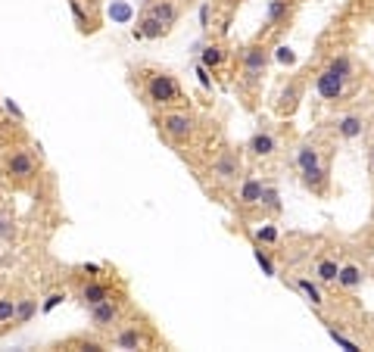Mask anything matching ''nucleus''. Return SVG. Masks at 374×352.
<instances>
[{
  "label": "nucleus",
  "instance_id": "7",
  "mask_svg": "<svg viewBox=\"0 0 374 352\" xmlns=\"http://www.w3.org/2000/svg\"><path fill=\"white\" fill-rule=\"evenodd\" d=\"M131 81H135V91L150 113H159V109H171V106H184V88L178 81V75H171L169 69L159 66H137L131 69Z\"/></svg>",
  "mask_w": 374,
  "mask_h": 352
},
{
  "label": "nucleus",
  "instance_id": "3",
  "mask_svg": "<svg viewBox=\"0 0 374 352\" xmlns=\"http://www.w3.org/2000/svg\"><path fill=\"white\" fill-rule=\"evenodd\" d=\"M153 128L175 153H181L184 159L197 153L200 159L206 156V122L200 119L197 109L191 106H171V109H159V113H150Z\"/></svg>",
  "mask_w": 374,
  "mask_h": 352
},
{
  "label": "nucleus",
  "instance_id": "14",
  "mask_svg": "<svg viewBox=\"0 0 374 352\" xmlns=\"http://www.w3.org/2000/svg\"><path fill=\"white\" fill-rule=\"evenodd\" d=\"M125 293V287L115 278H97V275H75L72 278V296L81 309H91L109 296Z\"/></svg>",
  "mask_w": 374,
  "mask_h": 352
},
{
  "label": "nucleus",
  "instance_id": "16",
  "mask_svg": "<svg viewBox=\"0 0 374 352\" xmlns=\"http://www.w3.org/2000/svg\"><path fill=\"white\" fill-rule=\"evenodd\" d=\"M296 16V0H268V10H265V25L259 35L268 41H278L280 31H287L293 25Z\"/></svg>",
  "mask_w": 374,
  "mask_h": 352
},
{
  "label": "nucleus",
  "instance_id": "15",
  "mask_svg": "<svg viewBox=\"0 0 374 352\" xmlns=\"http://www.w3.org/2000/svg\"><path fill=\"white\" fill-rule=\"evenodd\" d=\"M322 128L337 140V144H353V140H358L365 135V128H368V115L358 106H346V109H337Z\"/></svg>",
  "mask_w": 374,
  "mask_h": 352
},
{
  "label": "nucleus",
  "instance_id": "17",
  "mask_svg": "<svg viewBox=\"0 0 374 352\" xmlns=\"http://www.w3.org/2000/svg\"><path fill=\"white\" fill-rule=\"evenodd\" d=\"M69 13L78 28V35H97L103 19H100V6L88 4V0H69Z\"/></svg>",
  "mask_w": 374,
  "mask_h": 352
},
{
  "label": "nucleus",
  "instance_id": "24",
  "mask_svg": "<svg viewBox=\"0 0 374 352\" xmlns=\"http://www.w3.org/2000/svg\"><path fill=\"white\" fill-rule=\"evenodd\" d=\"M240 4H244V0H212V6L222 13V28L231 25V19H234V13L240 10Z\"/></svg>",
  "mask_w": 374,
  "mask_h": 352
},
{
  "label": "nucleus",
  "instance_id": "2",
  "mask_svg": "<svg viewBox=\"0 0 374 352\" xmlns=\"http://www.w3.org/2000/svg\"><path fill=\"white\" fill-rule=\"evenodd\" d=\"M312 84L315 93L324 100L327 106H343L353 93L362 88L365 69L356 59L353 50H327L322 59L312 66Z\"/></svg>",
  "mask_w": 374,
  "mask_h": 352
},
{
  "label": "nucleus",
  "instance_id": "9",
  "mask_svg": "<svg viewBox=\"0 0 374 352\" xmlns=\"http://www.w3.org/2000/svg\"><path fill=\"white\" fill-rule=\"evenodd\" d=\"M191 6V0H144L137 13V28L135 38H144V41H159L175 31V25L181 22L184 10Z\"/></svg>",
  "mask_w": 374,
  "mask_h": 352
},
{
  "label": "nucleus",
  "instance_id": "5",
  "mask_svg": "<svg viewBox=\"0 0 374 352\" xmlns=\"http://www.w3.org/2000/svg\"><path fill=\"white\" fill-rule=\"evenodd\" d=\"M271 47H275V41L256 35L253 41L240 47L237 57H234L237 59L234 62V88H237L240 103H244V109H249V113L256 109V100H259V93H262V84L271 72Z\"/></svg>",
  "mask_w": 374,
  "mask_h": 352
},
{
  "label": "nucleus",
  "instance_id": "25",
  "mask_svg": "<svg viewBox=\"0 0 374 352\" xmlns=\"http://www.w3.org/2000/svg\"><path fill=\"white\" fill-rule=\"evenodd\" d=\"M4 113L10 115V119H16V125H26V113H22V109L13 103V100H4Z\"/></svg>",
  "mask_w": 374,
  "mask_h": 352
},
{
  "label": "nucleus",
  "instance_id": "6",
  "mask_svg": "<svg viewBox=\"0 0 374 352\" xmlns=\"http://www.w3.org/2000/svg\"><path fill=\"white\" fill-rule=\"evenodd\" d=\"M287 122H271V119H259L249 137L244 140V156L246 166L256 171H271L287 159V150H293V144H287Z\"/></svg>",
  "mask_w": 374,
  "mask_h": 352
},
{
  "label": "nucleus",
  "instance_id": "11",
  "mask_svg": "<svg viewBox=\"0 0 374 352\" xmlns=\"http://www.w3.org/2000/svg\"><path fill=\"white\" fill-rule=\"evenodd\" d=\"M309 81H312V62L306 69H300V72L287 75L284 81H280V88L275 93V100H271V109H275V115L280 122H290L296 115V109L300 103L306 100V91H309Z\"/></svg>",
  "mask_w": 374,
  "mask_h": 352
},
{
  "label": "nucleus",
  "instance_id": "8",
  "mask_svg": "<svg viewBox=\"0 0 374 352\" xmlns=\"http://www.w3.org/2000/svg\"><path fill=\"white\" fill-rule=\"evenodd\" d=\"M0 181L13 193L31 191L41 181V153L31 144H13L0 153Z\"/></svg>",
  "mask_w": 374,
  "mask_h": 352
},
{
  "label": "nucleus",
  "instance_id": "20",
  "mask_svg": "<svg viewBox=\"0 0 374 352\" xmlns=\"http://www.w3.org/2000/svg\"><path fill=\"white\" fill-rule=\"evenodd\" d=\"M38 312H41V296H38L35 290H26V287H22L19 302H16V315H13V331L31 324V318H35Z\"/></svg>",
  "mask_w": 374,
  "mask_h": 352
},
{
  "label": "nucleus",
  "instance_id": "23",
  "mask_svg": "<svg viewBox=\"0 0 374 352\" xmlns=\"http://www.w3.org/2000/svg\"><path fill=\"white\" fill-rule=\"evenodd\" d=\"M231 59V50L222 41H212L203 47V66L206 69H225V62Z\"/></svg>",
  "mask_w": 374,
  "mask_h": 352
},
{
  "label": "nucleus",
  "instance_id": "27",
  "mask_svg": "<svg viewBox=\"0 0 374 352\" xmlns=\"http://www.w3.org/2000/svg\"><path fill=\"white\" fill-rule=\"evenodd\" d=\"M368 171H371V181H374V137L368 140Z\"/></svg>",
  "mask_w": 374,
  "mask_h": 352
},
{
  "label": "nucleus",
  "instance_id": "19",
  "mask_svg": "<svg viewBox=\"0 0 374 352\" xmlns=\"http://www.w3.org/2000/svg\"><path fill=\"white\" fill-rule=\"evenodd\" d=\"M280 215H284V200H280L278 181L271 175H265L262 197H259V212H256V218H268V222H278Z\"/></svg>",
  "mask_w": 374,
  "mask_h": 352
},
{
  "label": "nucleus",
  "instance_id": "29",
  "mask_svg": "<svg viewBox=\"0 0 374 352\" xmlns=\"http://www.w3.org/2000/svg\"><path fill=\"white\" fill-rule=\"evenodd\" d=\"M88 4H94V6H100V0H88Z\"/></svg>",
  "mask_w": 374,
  "mask_h": 352
},
{
  "label": "nucleus",
  "instance_id": "28",
  "mask_svg": "<svg viewBox=\"0 0 374 352\" xmlns=\"http://www.w3.org/2000/svg\"><path fill=\"white\" fill-rule=\"evenodd\" d=\"M0 265H4V244H0Z\"/></svg>",
  "mask_w": 374,
  "mask_h": 352
},
{
  "label": "nucleus",
  "instance_id": "10",
  "mask_svg": "<svg viewBox=\"0 0 374 352\" xmlns=\"http://www.w3.org/2000/svg\"><path fill=\"white\" fill-rule=\"evenodd\" d=\"M106 346L109 349H156V346H166V343H162L156 324L144 312L131 309L128 318L106 337Z\"/></svg>",
  "mask_w": 374,
  "mask_h": 352
},
{
  "label": "nucleus",
  "instance_id": "1",
  "mask_svg": "<svg viewBox=\"0 0 374 352\" xmlns=\"http://www.w3.org/2000/svg\"><path fill=\"white\" fill-rule=\"evenodd\" d=\"M334 156H337V140L324 128L309 131V135L296 137L293 144V162L296 171H300V184L315 200H327L334 191V178H331Z\"/></svg>",
  "mask_w": 374,
  "mask_h": 352
},
{
  "label": "nucleus",
  "instance_id": "13",
  "mask_svg": "<svg viewBox=\"0 0 374 352\" xmlns=\"http://www.w3.org/2000/svg\"><path fill=\"white\" fill-rule=\"evenodd\" d=\"M262 184H265V175H259L256 169H246V175L240 178V184L228 193V203H231L234 212H237L240 222H249V218H256V212H259Z\"/></svg>",
  "mask_w": 374,
  "mask_h": 352
},
{
  "label": "nucleus",
  "instance_id": "21",
  "mask_svg": "<svg viewBox=\"0 0 374 352\" xmlns=\"http://www.w3.org/2000/svg\"><path fill=\"white\" fill-rule=\"evenodd\" d=\"M22 284H6L0 287V337L13 331V315H16V302H19Z\"/></svg>",
  "mask_w": 374,
  "mask_h": 352
},
{
  "label": "nucleus",
  "instance_id": "30",
  "mask_svg": "<svg viewBox=\"0 0 374 352\" xmlns=\"http://www.w3.org/2000/svg\"><path fill=\"white\" fill-rule=\"evenodd\" d=\"M371 334H374V331H371ZM371 343H374V340H371Z\"/></svg>",
  "mask_w": 374,
  "mask_h": 352
},
{
  "label": "nucleus",
  "instance_id": "4",
  "mask_svg": "<svg viewBox=\"0 0 374 352\" xmlns=\"http://www.w3.org/2000/svg\"><path fill=\"white\" fill-rule=\"evenodd\" d=\"M246 156H244V144H231V140H218L215 150H209L200 162V184L209 193H215L218 200H228V193L240 184V178L246 175Z\"/></svg>",
  "mask_w": 374,
  "mask_h": 352
},
{
  "label": "nucleus",
  "instance_id": "18",
  "mask_svg": "<svg viewBox=\"0 0 374 352\" xmlns=\"http://www.w3.org/2000/svg\"><path fill=\"white\" fill-rule=\"evenodd\" d=\"M368 280V268H365L358 259H343L340 262V275H337V290L346 293V296H356L358 290H362V284Z\"/></svg>",
  "mask_w": 374,
  "mask_h": 352
},
{
  "label": "nucleus",
  "instance_id": "22",
  "mask_svg": "<svg viewBox=\"0 0 374 352\" xmlns=\"http://www.w3.org/2000/svg\"><path fill=\"white\" fill-rule=\"evenodd\" d=\"M22 237L19 218H16V209L10 203H0V244L4 246H16Z\"/></svg>",
  "mask_w": 374,
  "mask_h": 352
},
{
  "label": "nucleus",
  "instance_id": "26",
  "mask_svg": "<svg viewBox=\"0 0 374 352\" xmlns=\"http://www.w3.org/2000/svg\"><path fill=\"white\" fill-rule=\"evenodd\" d=\"M358 256H365V268L368 271H374V237L365 244L362 249H358Z\"/></svg>",
  "mask_w": 374,
  "mask_h": 352
},
{
  "label": "nucleus",
  "instance_id": "12",
  "mask_svg": "<svg viewBox=\"0 0 374 352\" xmlns=\"http://www.w3.org/2000/svg\"><path fill=\"white\" fill-rule=\"evenodd\" d=\"M135 309L131 306V300H128V293H119V296H109V300L103 302H97V306H91V309H84L88 312V327H91V334H100V337H109V334L119 327L125 318H128V312Z\"/></svg>",
  "mask_w": 374,
  "mask_h": 352
}]
</instances>
